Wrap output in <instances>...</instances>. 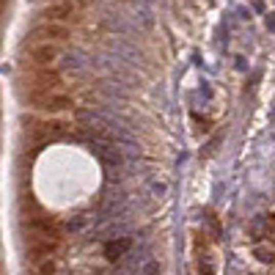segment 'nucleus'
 I'll return each mask as SVG.
<instances>
[{
  "label": "nucleus",
  "instance_id": "2",
  "mask_svg": "<svg viewBox=\"0 0 275 275\" xmlns=\"http://www.w3.org/2000/svg\"><path fill=\"white\" fill-rule=\"evenodd\" d=\"M201 275H215V270H212L209 262H201Z\"/></svg>",
  "mask_w": 275,
  "mask_h": 275
},
{
  "label": "nucleus",
  "instance_id": "1",
  "mask_svg": "<svg viewBox=\"0 0 275 275\" xmlns=\"http://www.w3.org/2000/svg\"><path fill=\"white\" fill-rule=\"evenodd\" d=\"M253 256L259 259V262H264V264H275V250L272 248H253Z\"/></svg>",
  "mask_w": 275,
  "mask_h": 275
},
{
  "label": "nucleus",
  "instance_id": "3",
  "mask_svg": "<svg viewBox=\"0 0 275 275\" xmlns=\"http://www.w3.org/2000/svg\"><path fill=\"white\" fill-rule=\"evenodd\" d=\"M267 228H270V231H275V212H270V218H267Z\"/></svg>",
  "mask_w": 275,
  "mask_h": 275
}]
</instances>
